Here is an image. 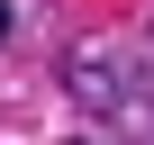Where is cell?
<instances>
[{"mask_svg": "<svg viewBox=\"0 0 154 145\" xmlns=\"http://www.w3.org/2000/svg\"><path fill=\"white\" fill-rule=\"evenodd\" d=\"M0 36H9V0H0Z\"/></svg>", "mask_w": 154, "mask_h": 145, "instance_id": "obj_1", "label": "cell"}]
</instances>
